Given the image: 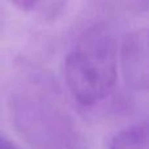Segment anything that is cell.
<instances>
[{
	"mask_svg": "<svg viewBox=\"0 0 149 149\" xmlns=\"http://www.w3.org/2000/svg\"><path fill=\"white\" fill-rule=\"evenodd\" d=\"M7 98L15 126L38 149H80L63 95L47 72L26 62L16 64Z\"/></svg>",
	"mask_w": 149,
	"mask_h": 149,
	"instance_id": "obj_1",
	"label": "cell"
},
{
	"mask_svg": "<svg viewBox=\"0 0 149 149\" xmlns=\"http://www.w3.org/2000/svg\"><path fill=\"white\" fill-rule=\"evenodd\" d=\"M118 73L116 42L110 28L94 24L73 43L64 60L65 85L81 106H94L111 93Z\"/></svg>",
	"mask_w": 149,
	"mask_h": 149,
	"instance_id": "obj_2",
	"label": "cell"
},
{
	"mask_svg": "<svg viewBox=\"0 0 149 149\" xmlns=\"http://www.w3.org/2000/svg\"><path fill=\"white\" fill-rule=\"evenodd\" d=\"M109 149H149V122L119 131L111 139Z\"/></svg>",
	"mask_w": 149,
	"mask_h": 149,
	"instance_id": "obj_4",
	"label": "cell"
},
{
	"mask_svg": "<svg viewBox=\"0 0 149 149\" xmlns=\"http://www.w3.org/2000/svg\"><path fill=\"white\" fill-rule=\"evenodd\" d=\"M13 5H15L17 9L20 10H31L33 8L37 7V4L39 3V0H9Z\"/></svg>",
	"mask_w": 149,
	"mask_h": 149,
	"instance_id": "obj_5",
	"label": "cell"
},
{
	"mask_svg": "<svg viewBox=\"0 0 149 149\" xmlns=\"http://www.w3.org/2000/svg\"><path fill=\"white\" fill-rule=\"evenodd\" d=\"M0 149H21V148L17 147L15 143L10 141L9 139H7V137L3 135V136L0 137Z\"/></svg>",
	"mask_w": 149,
	"mask_h": 149,
	"instance_id": "obj_6",
	"label": "cell"
},
{
	"mask_svg": "<svg viewBox=\"0 0 149 149\" xmlns=\"http://www.w3.org/2000/svg\"><path fill=\"white\" fill-rule=\"evenodd\" d=\"M119 64L131 89L149 90V29H136L127 34L119 50Z\"/></svg>",
	"mask_w": 149,
	"mask_h": 149,
	"instance_id": "obj_3",
	"label": "cell"
}]
</instances>
